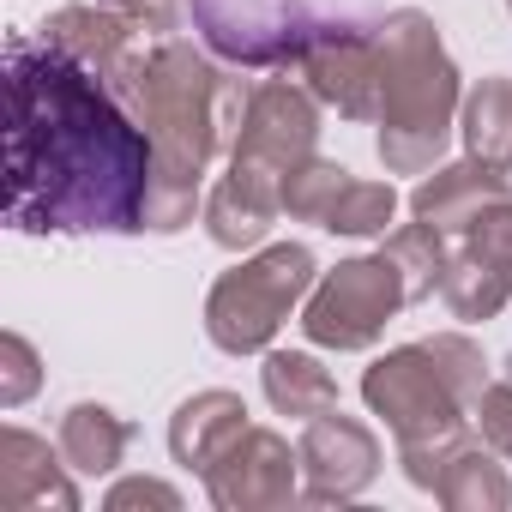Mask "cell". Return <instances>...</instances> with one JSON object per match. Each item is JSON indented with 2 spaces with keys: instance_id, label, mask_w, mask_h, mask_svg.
I'll list each match as a JSON object with an SVG mask.
<instances>
[{
  "instance_id": "obj_1",
  "label": "cell",
  "mask_w": 512,
  "mask_h": 512,
  "mask_svg": "<svg viewBox=\"0 0 512 512\" xmlns=\"http://www.w3.org/2000/svg\"><path fill=\"white\" fill-rule=\"evenodd\" d=\"M7 223L25 235H139L151 199V133L91 67L49 43H7Z\"/></svg>"
},
{
  "instance_id": "obj_2",
  "label": "cell",
  "mask_w": 512,
  "mask_h": 512,
  "mask_svg": "<svg viewBox=\"0 0 512 512\" xmlns=\"http://www.w3.org/2000/svg\"><path fill=\"white\" fill-rule=\"evenodd\" d=\"M127 109L139 115V127L151 133V151H157V169H151V199H145V229L157 235H175L193 223V205H199V181L211 169V157L223 145H235L241 133V85L229 73H217L193 43H175L163 37L133 85H127Z\"/></svg>"
},
{
  "instance_id": "obj_3",
  "label": "cell",
  "mask_w": 512,
  "mask_h": 512,
  "mask_svg": "<svg viewBox=\"0 0 512 512\" xmlns=\"http://www.w3.org/2000/svg\"><path fill=\"white\" fill-rule=\"evenodd\" d=\"M374 31H380V67H386L380 163H386V175H428L446 157L452 115L464 103L458 67L440 43V25L416 7L386 13Z\"/></svg>"
},
{
  "instance_id": "obj_4",
  "label": "cell",
  "mask_w": 512,
  "mask_h": 512,
  "mask_svg": "<svg viewBox=\"0 0 512 512\" xmlns=\"http://www.w3.org/2000/svg\"><path fill=\"white\" fill-rule=\"evenodd\" d=\"M362 398L374 416H386L392 440H398V464L416 488L434 494L446 458L464 446V422L470 404L446 386L440 362L428 356V344H398L386 350L368 374H362Z\"/></svg>"
},
{
  "instance_id": "obj_5",
  "label": "cell",
  "mask_w": 512,
  "mask_h": 512,
  "mask_svg": "<svg viewBox=\"0 0 512 512\" xmlns=\"http://www.w3.org/2000/svg\"><path fill=\"white\" fill-rule=\"evenodd\" d=\"M314 253L302 241H272L253 260H241L235 272H223L205 296V332L223 356H253L278 338V326L296 314V302H308L314 290Z\"/></svg>"
},
{
  "instance_id": "obj_6",
  "label": "cell",
  "mask_w": 512,
  "mask_h": 512,
  "mask_svg": "<svg viewBox=\"0 0 512 512\" xmlns=\"http://www.w3.org/2000/svg\"><path fill=\"white\" fill-rule=\"evenodd\" d=\"M314 145H320V97L308 85L266 79L247 91L241 133L229 145V181L284 211V181L314 157Z\"/></svg>"
},
{
  "instance_id": "obj_7",
  "label": "cell",
  "mask_w": 512,
  "mask_h": 512,
  "mask_svg": "<svg viewBox=\"0 0 512 512\" xmlns=\"http://www.w3.org/2000/svg\"><path fill=\"white\" fill-rule=\"evenodd\" d=\"M410 308L404 302V278L368 253V260H344L332 266L314 290H308V308H302V332L320 344V350H368L386 320Z\"/></svg>"
},
{
  "instance_id": "obj_8",
  "label": "cell",
  "mask_w": 512,
  "mask_h": 512,
  "mask_svg": "<svg viewBox=\"0 0 512 512\" xmlns=\"http://www.w3.org/2000/svg\"><path fill=\"white\" fill-rule=\"evenodd\" d=\"M211 55L235 67H290L314 37L308 0H193Z\"/></svg>"
},
{
  "instance_id": "obj_9",
  "label": "cell",
  "mask_w": 512,
  "mask_h": 512,
  "mask_svg": "<svg viewBox=\"0 0 512 512\" xmlns=\"http://www.w3.org/2000/svg\"><path fill=\"white\" fill-rule=\"evenodd\" d=\"M302 79L308 91L338 109L344 121H380V91H386V67H380V31L362 25H314L308 49H302Z\"/></svg>"
},
{
  "instance_id": "obj_10",
  "label": "cell",
  "mask_w": 512,
  "mask_h": 512,
  "mask_svg": "<svg viewBox=\"0 0 512 512\" xmlns=\"http://www.w3.org/2000/svg\"><path fill=\"white\" fill-rule=\"evenodd\" d=\"M205 494L223 512H278V506L302 500V452L272 428H247L205 470Z\"/></svg>"
},
{
  "instance_id": "obj_11",
  "label": "cell",
  "mask_w": 512,
  "mask_h": 512,
  "mask_svg": "<svg viewBox=\"0 0 512 512\" xmlns=\"http://www.w3.org/2000/svg\"><path fill=\"white\" fill-rule=\"evenodd\" d=\"M296 452H302V500H314V506L356 500L380 476V440H374V428L356 422V416H344V410L314 416Z\"/></svg>"
},
{
  "instance_id": "obj_12",
  "label": "cell",
  "mask_w": 512,
  "mask_h": 512,
  "mask_svg": "<svg viewBox=\"0 0 512 512\" xmlns=\"http://www.w3.org/2000/svg\"><path fill=\"white\" fill-rule=\"evenodd\" d=\"M133 37H139V25H133L127 13H115V7H61V13L43 25V43H49L55 55L91 67V73H97L109 91H121V97H127V85H133V73H139V61H145V55H133Z\"/></svg>"
},
{
  "instance_id": "obj_13",
  "label": "cell",
  "mask_w": 512,
  "mask_h": 512,
  "mask_svg": "<svg viewBox=\"0 0 512 512\" xmlns=\"http://www.w3.org/2000/svg\"><path fill=\"white\" fill-rule=\"evenodd\" d=\"M500 199H512L506 163L464 157V163H446V169L422 175L416 193H410V211H416L422 223H434L440 235H464V229H470L488 205H500Z\"/></svg>"
},
{
  "instance_id": "obj_14",
  "label": "cell",
  "mask_w": 512,
  "mask_h": 512,
  "mask_svg": "<svg viewBox=\"0 0 512 512\" xmlns=\"http://www.w3.org/2000/svg\"><path fill=\"white\" fill-rule=\"evenodd\" d=\"M67 470L73 464H67L61 446L49 452V440H37L25 428H0V506L7 512H43V506L73 512L79 488H73Z\"/></svg>"
},
{
  "instance_id": "obj_15",
  "label": "cell",
  "mask_w": 512,
  "mask_h": 512,
  "mask_svg": "<svg viewBox=\"0 0 512 512\" xmlns=\"http://www.w3.org/2000/svg\"><path fill=\"white\" fill-rule=\"evenodd\" d=\"M253 422H247V404H241V392H193L175 416H169V452H175V464H187V470H211L241 434H247Z\"/></svg>"
},
{
  "instance_id": "obj_16",
  "label": "cell",
  "mask_w": 512,
  "mask_h": 512,
  "mask_svg": "<svg viewBox=\"0 0 512 512\" xmlns=\"http://www.w3.org/2000/svg\"><path fill=\"white\" fill-rule=\"evenodd\" d=\"M260 386H266L272 410L278 416H296V422H314V416L338 410V380L308 350H272L266 368H260Z\"/></svg>"
},
{
  "instance_id": "obj_17",
  "label": "cell",
  "mask_w": 512,
  "mask_h": 512,
  "mask_svg": "<svg viewBox=\"0 0 512 512\" xmlns=\"http://www.w3.org/2000/svg\"><path fill=\"white\" fill-rule=\"evenodd\" d=\"M434 500L452 506V512H506L512 506V482L500 470V452L494 446H458L434 482Z\"/></svg>"
},
{
  "instance_id": "obj_18",
  "label": "cell",
  "mask_w": 512,
  "mask_h": 512,
  "mask_svg": "<svg viewBox=\"0 0 512 512\" xmlns=\"http://www.w3.org/2000/svg\"><path fill=\"white\" fill-rule=\"evenodd\" d=\"M55 446L67 452V464H73L79 476H109V470H121V458H127V422H121L109 404H73V410L61 416Z\"/></svg>"
},
{
  "instance_id": "obj_19",
  "label": "cell",
  "mask_w": 512,
  "mask_h": 512,
  "mask_svg": "<svg viewBox=\"0 0 512 512\" xmlns=\"http://www.w3.org/2000/svg\"><path fill=\"white\" fill-rule=\"evenodd\" d=\"M440 296H446V308H452L458 320H494V314L506 308V296H512V272L494 266V260H482L470 241H458V247L446 253Z\"/></svg>"
},
{
  "instance_id": "obj_20",
  "label": "cell",
  "mask_w": 512,
  "mask_h": 512,
  "mask_svg": "<svg viewBox=\"0 0 512 512\" xmlns=\"http://www.w3.org/2000/svg\"><path fill=\"white\" fill-rule=\"evenodd\" d=\"M464 151L512 169V79H476L458 103Z\"/></svg>"
},
{
  "instance_id": "obj_21",
  "label": "cell",
  "mask_w": 512,
  "mask_h": 512,
  "mask_svg": "<svg viewBox=\"0 0 512 512\" xmlns=\"http://www.w3.org/2000/svg\"><path fill=\"white\" fill-rule=\"evenodd\" d=\"M272 223H278V205L260 199V193H247V187H235L229 175L205 193V235H211L217 247H229V253L260 247Z\"/></svg>"
},
{
  "instance_id": "obj_22",
  "label": "cell",
  "mask_w": 512,
  "mask_h": 512,
  "mask_svg": "<svg viewBox=\"0 0 512 512\" xmlns=\"http://www.w3.org/2000/svg\"><path fill=\"white\" fill-rule=\"evenodd\" d=\"M380 260L404 278V302H428L440 290V278H446V235L416 217V223H404V229L386 235Z\"/></svg>"
},
{
  "instance_id": "obj_23",
  "label": "cell",
  "mask_w": 512,
  "mask_h": 512,
  "mask_svg": "<svg viewBox=\"0 0 512 512\" xmlns=\"http://www.w3.org/2000/svg\"><path fill=\"white\" fill-rule=\"evenodd\" d=\"M350 181H356V175H350L344 163H332V157L314 151V157L284 181V211H290L296 223H326V211L338 205V193H344Z\"/></svg>"
},
{
  "instance_id": "obj_24",
  "label": "cell",
  "mask_w": 512,
  "mask_h": 512,
  "mask_svg": "<svg viewBox=\"0 0 512 512\" xmlns=\"http://www.w3.org/2000/svg\"><path fill=\"white\" fill-rule=\"evenodd\" d=\"M398 217V193H392V181H350L344 193H338V205L326 211V223L320 229H332V235H386V223Z\"/></svg>"
},
{
  "instance_id": "obj_25",
  "label": "cell",
  "mask_w": 512,
  "mask_h": 512,
  "mask_svg": "<svg viewBox=\"0 0 512 512\" xmlns=\"http://www.w3.org/2000/svg\"><path fill=\"white\" fill-rule=\"evenodd\" d=\"M422 344H428V356L440 362L446 386H452L464 404H476L482 386H488V356H482V344H470L464 332H434V338H422Z\"/></svg>"
},
{
  "instance_id": "obj_26",
  "label": "cell",
  "mask_w": 512,
  "mask_h": 512,
  "mask_svg": "<svg viewBox=\"0 0 512 512\" xmlns=\"http://www.w3.org/2000/svg\"><path fill=\"white\" fill-rule=\"evenodd\" d=\"M43 386V362H37V350H31V338H19V332H0V404L7 410H19L31 392Z\"/></svg>"
},
{
  "instance_id": "obj_27",
  "label": "cell",
  "mask_w": 512,
  "mask_h": 512,
  "mask_svg": "<svg viewBox=\"0 0 512 512\" xmlns=\"http://www.w3.org/2000/svg\"><path fill=\"white\" fill-rule=\"evenodd\" d=\"M470 422H476L482 446H494V452L512 464V380H494V386H482V398L470 404Z\"/></svg>"
},
{
  "instance_id": "obj_28",
  "label": "cell",
  "mask_w": 512,
  "mask_h": 512,
  "mask_svg": "<svg viewBox=\"0 0 512 512\" xmlns=\"http://www.w3.org/2000/svg\"><path fill=\"white\" fill-rule=\"evenodd\" d=\"M458 241H470L482 260H494V266H506L512 272V199H500V205H488Z\"/></svg>"
},
{
  "instance_id": "obj_29",
  "label": "cell",
  "mask_w": 512,
  "mask_h": 512,
  "mask_svg": "<svg viewBox=\"0 0 512 512\" xmlns=\"http://www.w3.org/2000/svg\"><path fill=\"white\" fill-rule=\"evenodd\" d=\"M109 512H133V506H157V512H181V494L169 488V482H157V476H127V482H115L109 488V500H103Z\"/></svg>"
},
{
  "instance_id": "obj_30",
  "label": "cell",
  "mask_w": 512,
  "mask_h": 512,
  "mask_svg": "<svg viewBox=\"0 0 512 512\" xmlns=\"http://www.w3.org/2000/svg\"><path fill=\"white\" fill-rule=\"evenodd\" d=\"M115 13H127L145 37H169L181 31V0H109Z\"/></svg>"
},
{
  "instance_id": "obj_31",
  "label": "cell",
  "mask_w": 512,
  "mask_h": 512,
  "mask_svg": "<svg viewBox=\"0 0 512 512\" xmlns=\"http://www.w3.org/2000/svg\"><path fill=\"white\" fill-rule=\"evenodd\" d=\"M506 13H512V0H506Z\"/></svg>"
}]
</instances>
